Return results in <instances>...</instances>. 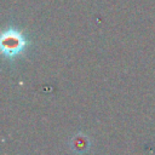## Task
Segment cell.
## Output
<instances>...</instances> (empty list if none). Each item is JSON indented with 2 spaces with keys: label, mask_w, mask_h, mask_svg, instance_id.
I'll return each mask as SVG.
<instances>
[{
  "label": "cell",
  "mask_w": 155,
  "mask_h": 155,
  "mask_svg": "<svg viewBox=\"0 0 155 155\" xmlns=\"http://www.w3.org/2000/svg\"><path fill=\"white\" fill-rule=\"evenodd\" d=\"M22 46V39L19 38L18 34L16 33H8V35H4L2 39V47L4 51H8L10 53H12L13 51H17L18 48H21Z\"/></svg>",
  "instance_id": "cell-1"
}]
</instances>
